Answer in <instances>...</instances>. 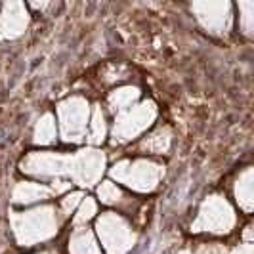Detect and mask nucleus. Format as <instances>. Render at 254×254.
Segmentation results:
<instances>
[{
	"mask_svg": "<svg viewBox=\"0 0 254 254\" xmlns=\"http://www.w3.org/2000/svg\"><path fill=\"white\" fill-rule=\"evenodd\" d=\"M13 243L23 251L50 247L65 226L56 203H42L29 208H12L8 214Z\"/></svg>",
	"mask_w": 254,
	"mask_h": 254,
	"instance_id": "nucleus-1",
	"label": "nucleus"
},
{
	"mask_svg": "<svg viewBox=\"0 0 254 254\" xmlns=\"http://www.w3.org/2000/svg\"><path fill=\"white\" fill-rule=\"evenodd\" d=\"M105 176L136 197L151 195L161 188L165 180L166 165L161 159L143 157V155L123 157L107 166Z\"/></svg>",
	"mask_w": 254,
	"mask_h": 254,
	"instance_id": "nucleus-2",
	"label": "nucleus"
},
{
	"mask_svg": "<svg viewBox=\"0 0 254 254\" xmlns=\"http://www.w3.org/2000/svg\"><path fill=\"white\" fill-rule=\"evenodd\" d=\"M239 226V212L226 193L212 191L197 206L190 231L199 237L222 239L229 237Z\"/></svg>",
	"mask_w": 254,
	"mask_h": 254,
	"instance_id": "nucleus-3",
	"label": "nucleus"
},
{
	"mask_svg": "<svg viewBox=\"0 0 254 254\" xmlns=\"http://www.w3.org/2000/svg\"><path fill=\"white\" fill-rule=\"evenodd\" d=\"M159 119V105L151 98H141L134 107L115 115L109 123V140L111 147H125L136 143L145 136Z\"/></svg>",
	"mask_w": 254,
	"mask_h": 254,
	"instance_id": "nucleus-4",
	"label": "nucleus"
},
{
	"mask_svg": "<svg viewBox=\"0 0 254 254\" xmlns=\"http://www.w3.org/2000/svg\"><path fill=\"white\" fill-rule=\"evenodd\" d=\"M92 229L103 254H130L138 245V229L132 220L117 210H102Z\"/></svg>",
	"mask_w": 254,
	"mask_h": 254,
	"instance_id": "nucleus-5",
	"label": "nucleus"
},
{
	"mask_svg": "<svg viewBox=\"0 0 254 254\" xmlns=\"http://www.w3.org/2000/svg\"><path fill=\"white\" fill-rule=\"evenodd\" d=\"M56 123L60 132V141L71 147H82L86 143L92 102L82 94H71L56 105Z\"/></svg>",
	"mask_w": 254,
	"mask_h": 254,
	"instance_id": "nucleus-6",
	"label": "nucleus"
},
{
	"mask_svg": "<svg viewBox=\"0 0 254 254\" xmlns=\"http://www.w3.org/2000/svg\"><path fill=\"white\" fill-rule=\"evenodd\" d=\"M73 170V151L60 149H31L19 161L23 178L50 184L54 180H69ZM71 182V180H69Z\"/></svg>",
	"mask_w": 254,
	"mask_h": 254,
	"instance_id": "nucleus-7",
	"label": "nucleus"
},
{
	"mask_svg": "<svg viewBox=\"0 0 254 254\" xmlns=\"http://www.w3.org/2000/svg\"><path fill=\"white\" fill-rule=\"evenodd\" d=\"M109 159L107 153L98 147H76L73 151V170H71V184L76 190H82L88 193L90 190H96V186L105 178L107 174Z\"/></svg>",
	"mask_w": 254,
	"mask_h": 254,
	"instance_id": "nucleus-8",
	"label": "nucleus"
},
{
	"mask_svg": "<svg viewBox=\"0 0 254 254\" xmlns=\"http://www.w3.org/2000/svg\"><path fill=\"white\" fill-rule=\"evenodd\" d=\"M190 10L195 21L210 37L226 38L235 27V10L229 0H203L191 2Z\"/></svg>",
	"mask_w": 254,
	"mask_h": 254,
	"instance_id": "nucleus-9",
	"label": "nucleus"
},
{
	"mask_svg": "<svg viewBox=\"0 0 254 254\" xmlns=\"http://www.w3.org/2000/svg\"><path fill=\"white\" fill-rule=\"evenodd\" d=\"M94 193H96L94 197H96L98 204L105 206V210H117V212H121L128 218L140 206V199L136 195L123 190L119 184H115L113 180H109L107 176L96 186Z\"/></svg>",
	"mask_w": 254,
	"mask_h": 254,
	"instance_id": "nucleus-10",
	"label": "nucleus"
},
{
	"mask_svg": "<svg viewBox=\"0 0 254 254\" xmlns=\"http://www.w3.org/2000/svg\"><path fill=\"white\" fill-rule=\"evenodd\" d=\"M52 201H54V193L50 186L31 178L17 180L10 191V203L13 208H29L42 203H52Z\"/></svg>",
	"mask_w": 254,
	"mask_h": 254,
	"instance_id": "nucleus-11",
	"label": "nucleus"
},
{
	"mask_svg": "<svg viewBox=\"0 0 254 254\" xmlns=\"http://www.w3.org/2000/svg\"><path fill=\"white\" fill-rule=\"evenodd\" d=\"M31 23V12L25 2L0 4V40H15L27 31Z\"/></svg>",
	"mask_w": 254,
	"mask_h": 254,
	"instance_id": "nucleus-12",
	"label": "nucleus"
},
{
	"mask_svg": "<svg viewBox=\"0 0 254 254\" xmlns=\"http://www.w3.org/2000/svg\"><path fill=\"white\" fill-rule=\"evenodd\" d=\"M174 143V132L168 125H155V127L141 136L136 141V151L143 157H153V159H163L166 157Z\"/></svg>",
	"mask_w": 254,
	"mask_h": 254,
	"instance_id": "nucleus-13",
	"label": "nucleus"
},
{
	"mask_svg": "<svg viewBox=\"0 0 254 254\" xmlns=\"http://www.w3.org/2000/svg\"><path fill=\"white\" fill-rule=\"evenodd\" d=\"M231 203L235 204L237 212L251 216L254 212V168L247 165L239 168L231 184Z\"/></svg>",
	"mask_w": 254,
	"mask_h": 254,
	"instance_id": "nucleus-14",
	"label": "nucleus"
},
{
	"mask_svg": "<svg viewBox=\"0 0 254 254\" xmlns=\"http://www.w3.org/2000/svg\"><path fill=\"white\" fill-rule=\"evenodd\" d=\"M141 98H143V92L138 84H117L107 92L103 109L109 117H115L134 107Z\"/></svg>",
	"mask_w": 254,
	"mask_h": 254,
	"instance_id": "nucleus-15",
	"label": "nucleus"
},
{
	"mask_svg": "<svg viewBox=\"0 0 254 254\" xmlns=\"http://www.w3.org/2000/svg\"><path fill=\"white\" fill-rule=\"evenodd\" d=\"M33 145L35 149H54L60 143V132H58V123L54 111H44L37 119L35 128H33Z\"/></svg>",
	"mask_w": 254,
	"mask_h": 254,
	"instance_id": "nucleus-16",
	"label": "nucleus"
},
{
	"mask_svg": "<svg viewBox=\"0 0 254 254\" xmlns=\"http://www.w3.org/2000/svg\"><path fill=\"white\" fill-rule=\"evenodd\" d=\"M107 140H109V115L105 113L102 103H92V115H90L86 143L84 145L103 149Z\"/></svg>",
	"mask_w": 254,
	"mask_h": 254,
	"instance_id": "nucleus-17",
	"label": "nucleus"
},
{
	"mask_svg": "<svg viewBox=\"0 0 254 254\" xmlns=\"http://www.w3.org/2000/svg\"><path fill=\"white\" fill-rule=\"evenodd\" d=\"M67 254H103L92 226L71 228L67 237Z\"/></svg>",
	"mask_w": 254,
	"mask_h": 254,
	"instance_id": "nucleus-18",
	"label": "nucleus"
},
{
	"mask_svg": "<svg viewBox=\"0 0 254 254\" xmlns=\"http://www.w3.org/2000/svg\"><path fill=\"white\" fill-rule=\"evenodd\" d=\"M98 214H100V204H98V201H96V197L86 193L84 199H82L80 204H78V208L75 210V214H73L71 220H69V224H71V228L92 226L94 220L98 218Z\"/></svg>",
	"mask_w": 254,
	"mask_h": 254,
	"instance_id": "nucleus-19",
	"label": "nucleus"
},
{
	"mask_svg": "<svg viewBox=\"0 0 254 254\" xmlns=\"http://www.w3.org/2000/svg\"><path fill=\"white\" fill-rule=\"evenodd\" d=\"M235 10V27L239 29L245 38L254 37V2L253 0H239L233 4Z\"/></svg>",
	"mask_w": 254,
	"mask_h": 254,
	"instance_id": "nucleus-20",
	"label": "nucleus"
},
{
	"mask_svg": "<svg viewBox=\"0 0 254 254\" xmlns=\"http://www.w3.org/2000/svg\"><path fill=\"white\" fill-rule=\"evenodd\" d=\"M229 247L226 243L216 241V239H206V241H197L186 245L178 249L176 254H228Z\"/></svg>",
	"mask_w": 254,
	"mask_h": 254,
	"instance_id": "nucleus-21",
	"label": "nucleus"
},
{
	"mask_svg": "<svg viewBox=\"0 0 254 254\" xmlns=\"http://www.w3.org/2000/svg\"><path fill=\"white\" fill-rule=\"evenodd\" d=\"M84 195H86V191L76 190L75 188V190H71L69 193H65V195H62V197L58 199L56 206H58V210H60V214H62L65 224H67V222L71 220V216L75 214V210L78 208L80 201L84 199Z\"/></svg>",
	"mask_w": 254,
	"mask_h": 254,
	"instance_id": "nucleus-22",
	"label": "nucleus"
},
{
	"mask_svg": "<svg viewBox=\"0 0 254 254\" xmlns=\"http://www.w3.org/2000/svg\"><path fill=\"white\" fill-rule=\"evenodd\" d=\"M228 254H254V243L239 241L235 247H231V249H229Z\"/></svg>",
	"mask_w": 254,
	"mask_h": 254,
	"instance_id": "nucleus-23",
	"label": "nucleus"
},
{
	"mask_svg": "<svg viewBox=\"0 0 254 254\" xmlns=\"http://www.w3.org/2000/svg\"><path fill=\"white\" fill-rule=\"evenodd\" d=\"M253 224L249 222L245 228L241 229V241L243 243H254V235H253Z\"/></svg>",
	"mask_w": 254,
	"mask_h": 254,
	"instance_id": "nucleus-24",
	"label": "nucleus"
},
{
	"mask_svg": "<svg viewBox=\"0 0 254 254\" xmlns=\"http://www.w3.org/2000/svg\"><path fill=\"white\" fill-rule=\"evenodd\" d=\"M25 254H62L58 247H42V249H35V251H29Z\"/></svg>",
	"mask_w": 254,
	"mask_h": 254,
	"instance_id": "nucleus-25",
	"label": "nucleus"
}]
</instances>
